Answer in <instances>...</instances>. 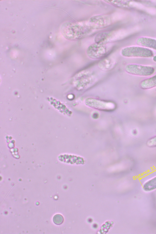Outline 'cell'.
<instances>
[{
	"instance_id": "ba28073f",
	"label": "cell",
	"mask_w": 156,
	"mask_h": 234,
	"mask_svg": "<svg viewBox=\"0 0 156 234\" xmlns=\"http://www.w3.org/2000/svg\"><path fill=\"white\" fill-rule=\"evenodd\" d=\"M137 44L141 47L156 50V39L147 37H141L136 41Z\"/></svg>"
},
{
	"instance_id": "277c9868",
	"label": "cell",
	"mask_w": 156,
	"mask_h": 234,
	"mask_svg": "<svg viewBox=\"0 0 156 234\" xmlns=\"http://www.w3.org/2000/svg\"><path fill=\"white\" fill-rule=\"evenodd\" d=\"M85 104L87 107L96 110L111 111L116 107L115 103L111 101H105L93 98H88L84 101Z\"/></svg>"
},
{
	"instance_id": "9c48e42d",
	"label": "cell",
	"mask_w": 156,
	"mask_h": 234,
	"mask_svg": "<svg viewBox=\"0 0 156 234\" xmlns=\"http://www.w3.org/2000/svg\"><path fill=\"white\" fill-rule=\"evenodd\" d=\"M140 87L143 89H148L156 87V74L142 81Z\"/></svg>"
},
{
	"instance_id": "8fae6325",
	"label": "cell",
	"mask_w": 156,
	"mask_h": 234,
	"mask_svg": "<svg viewBox=\"0 0 156 234\" xmlns=\"http://www.w3.org/2000/svg\"><path fill=\"white\" fill-rule=\"evenodd\" d=\"M113 64V62L110 58H106L101 61L99 63V65L101 69H108Z\"/></svg>"
},
{
	"instance_id": "6da1fadb",
	"label": "cell",
	"mask_w": 156,
	"mask_h": 234,
	"mask_svg": "<svg viewBox=\"0 0 156 234\" xmlns=\"http://www.w3.org/2000/svg\"><path fill=\"white\" fill-rule=\"evenodd\" d=\"M95 31L88 20L81 21H67L63 23L60 28L62 35L65 39L69 41L80 39L91 35Z\"/></svg>"
},
{
	"instance_id": "4fadbf2b",
	"label": "cell",
	"mask_w": 156,
	"mask_h": 234,
	"mask_svg": "<svg viewBox=\"0 0 156 234\" xmlns=\"http://www.w3.org/2000/svg\"><path fill=\"white\" fill-rule=\"evenodd\" d=\"M146 144L149 147H156V135L149 138L147 141Z\"/></svg>"
},
{
	"instance_id": "7c38bea8",
	"label": "cell",
	"mask_w": 156,
	"mask_h": 234,
	"mask_svg": "<svg viewBox=\"0 0 156 234\" xmlns=\"http://www.w3.org/2000/svg\"><path fill=\"white\" fill-rule=\"evenodd\" d=\"M53 220L55 224L57 225H60L63 222V218L61 215L56 214L54 216Z\"/></svg>"
},
{
	"instance_id": "30bf717a",
	"label": "cell",
	"mask_w": 156,
	"mask_h": 234,
	"mask_svg": "<svg viewBox=\"0 0 156 234\" xmlns=\"http://www.w3.org/2000/svg\"><path fill=\"white\" fill-rule=\"evenodd\" d=\"M142 189L147 192L156 190V176L146 182L142 185Z\"/></svg>"
},
{
	"instance_id": "3957f363",
	"label": "cell",
	"mask_w": 156,
	"mask_h": 234,
	"mask_svg": "<svg viewBox=\"0 0 156 234\" xmlns=\"http://www.w3.org/2000/svg\"><path fill=\"white\" fill-rule=\"evenodd\" d=\"M120 54L123 57L127 58H149L154 55L151 49L140 46H130L122 48Z\"/></svg>"
},
{
	"instance_id": "8992f818",
	"label": "cell",
	"mask_w": 156,
	"mask_h": 234,
	"mask_svg": "<svg viewBox=\"0 0 156 234\" xmlns=\"http://www.w3.org/2000/svg\"><path fill=\"white\" fill-rule=\"evenodd\" d=\"M96 30L106 27L113 22V19L109 15H99L93 16L88 20Z\"/></svg>"
},
{
	"instance_id": "52a82bcc",
	"label": "cell",
	"mask_w": 156,
	"mask_h": 234,
	"mask_svg": "<svg viewBox=\"0 0 156 234\" xmlns=\"http://www.w3.org/2000/svg\"><path fill=\"white\" fill-rule=\"evenodd\" d=\"M120 34V31L117 30L100 32L95 36V43L100 44L110 43L119 39Z\"/></svg>"
},
{
	"instance_id": "5b68a950",
	"label": "cell",
	"mask_w": 156,
	"mask_h": 234,
	"mask_svg": "<svg viewBox=\"0 0 156 234\" xmlns=\"http://www.w3.org/2000/svg\"><path fill=\"white\" fill-rule=\"evenodd\" d=\"M125 70L129 74L142 76H151L155 72L154 68L152 66L136 64L126 65Z\"/></svg>"
},
{
	"instance_id": "7a4b0ae2",
	"label": "cell",
	"mask_w": 156,
	"mask_h": 234,
	"mask_svg": "<svg viewBox=\"0 0 156 234\" xmlns=\"http://www.w3.org/2000/svg\"><path fill=\"white\" fill-rule=\"evenodd\" d=\"M113 48V45L111 43L100 44L95 43L88 47L86 53L87 56L91 59H100L107 55Z\"/></svg>"
},
{
	"instance_id": "5bb4252c",
	"label": "cell",
	"mask_w": 156,
	"mask_h": 234,
	"mask_svg": "<svg viewBox=\"0 0 156 234\" xmlns=\"http://www.w3.org/2000/svg\"><path fill=\"white\" fill-rule=\"evenodd\" d=\"M137 130L134 129L133 131V133L134 135H136L137 134Z\"/></svg>"
}]
</instances>
